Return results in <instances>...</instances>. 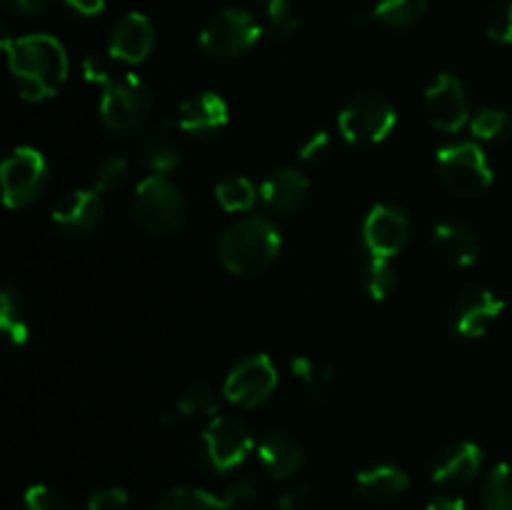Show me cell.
<instances>
[{"instance_id": "obj_20", "label": "cell", "mask_w": 512, "mask_h": 510, "mask_svg": "<svg viewBox=\"0 0 512 510\" xmlns=\"http://www.w3.org/2000/svg\"><path fill=\"white\" fill-rule=\"evenodd\" d=\"M435 250L455 268H470L480 258V240L470 225L460 220H443L433 230Z\"/></svg>"}, {"instance_id": "obj_25", "label": "cell", "mask_w": 512, "mask_h": 510, "mask_svg": "<svg viewBox=\"0 0 512 510\" xmlns=\"http://www.w3.org/2000/svg\"><path fill=\"white\" fill-rule=\"evenodd\" d=\"M395 268L390 258H378V255L365 253L363 265H360V285L373 300H385L395 290Z\"/></svg>"}, {"instance_id": "obj_36", "label": "cell", "mask_w": 512, "mask_h": 510, "mask_svg": "<svg viewBox=\"0 0 512 510\" xmlns=\"http://www.w3.org/2000/svg\"><path fill=\"white\" fill-rule=\"evenodd\" d=\"M318 500V490L310 483H298L278 498V510H310Z\"/></svg>"}, {"instance_id": "obj_14", "label": "cell", "mask_w": 512, "mask_h": 510, "mask_svg": "<svg viewBox=\"0 0 512 510\" xmlns=\"http://www.w3.org/2000/svg\"><path fill=\"white\" fill-rule=\"evenodd\" d=\"M103 198L95 190H73L55 203L50 220L68 238H85L103 223Z\"/></svg>"}, {"instance_id": "obj_34", "label": "cell", "mask_w": 512, "mask_h": 510, "mask_svg": "<svg viewBox=\"0 0 512 510\" xmlns=\"http://www.w3.org/2000/svg\"><path fill=\"white\" fill-rule=\"evenodd\" d=\"M485 35L498 45L512 43V0L510 3H498L488 13L485 20Z\"/></svg>"}, {"instance_id": "obj_10", "label": "cell", "mask_w": 512, "mask_h": 510, "mask_svg": "<svg viewBox=\"0 0 512 510\" xmlns=\"http://www.w3.org/2000/svg\"><path fill=\"white\" fill-rule=\"evenodd\" d=\"M275 385H278V370H275L273 360L265 353H255L240 360L230 370L223 385V395L225 400L240 405V408H258L273 395Z\"/></svg>"}, {"instance_id": "obj_42", "label": "cell", "mask_w": 512, "mask_h": 510, "mask_svg": "<svg viewBox=\"0 0 512 510\" xmlns=\"http://www.w3.org/2000/svg\"><path fill=\"white\" fill-rule=\"evenodd\" d=\"M425 510H468L463 498H453V495H435Z\"/></svg>"}, {"instance_id": "obj_6", "label": "cell", "mask_w": 512, "mask_h": 510, "mask_svg": "<svg viewBox=\"0 0 512 510\" xmlns=\"http://www.w3.org/2000/svg\"><path fill=\"white\" fill-rule=\"evenodd\" d=\"M263 35V25L253 13L225 8L215 13L200 30V48L215 60H238L255 48Z\"/></svg>"}, {"instance_id": "obj_22", "label": "cell", "mask_w": 512, "mask_h": 510, "mask_svg": "<svg viewBox=\"0 0 512 510\" xmlns=\"http://www.w3.org/2000/svg\"><path fill=\"white\" fill-rule=\"evenodd\" d=\"M138 160L153 175H170L178 170L180 150L165 130H155L138 143Z\"/></svg>"}, {"instance_id": "obj_1", "label": "cell", "mask_w": 512, "mask_h": 510, "mask_svg": "<svg viewBox=\"0 0 512 510\" xmlns=\"http://www.w3.org/2000/svg\"><path fill=\"white\" fill-rule=\"evenodd\" d=\"M3 48L8 53V68L15 90L23 100L38 103V100L53 98L68 78V53L53 35L35 33L15 40L5 35Z\"/></svg>"}, {"instance_id": "obj_3", "label": "cell", "mask_w": 512, "mask_h": 510, "mask_svg": "<svg viewBox=\"0 0 512 510\" xmlns=\"http://www.w3.org/2000/svg\"><path fill=\"white\" fill-rule=\"evenodd\" d=\"M255 448L253 433L235 415H213L198 440V458L215 475L233 473Z\"/></svg>"}, {"instance_id": "obj_12", "label": "cell", "mask_w": 512, "mask_h": 510, "mask_svg": "<svg viewBox=\"0 0 512 510\" xmlns=\"http://www.w3.org/2000/svg\"><path fill=\"white\" fill-rule=\"evenodd\" d=\"M410 235V218L395 205H373L363 220V248L368 255L393 260L408 245Z\"/></svg>"}, {"instance_id": "obj_13", "label": "cell", "mask_w": 512, "mask_h": 510, "mask_svg": "<svg viewBox=\"0 0 512 510\" xmlns=\"http://www.w3.org/2000/svg\"><path fill=\"white\" fill-rule=\"evenodd\" d=\"M425 113L433 128L458 133L468 123L470 115L465 85L453 73L435 75V80L425 90Z\"/></svg>"}, {"instance_id": "obj_21", "label": "cell", "mask_w": 512, "mask_h": 510, "mask_svg": "<svg viewBox=\"0 0 512 510\" xmlns=\"http://www.w3.org/2000/svg\"><path fill=\"white\" fill-rule=\"evenodd\" d=\"M410 478L403 468L390 463H378L363 468L355 475V493L368 503H388L408 493Z\"/></svg>"}, {"instance_id": "obj_18", "label": "cell", "mask_w": 512, "mask_h": 510, "mask_svg": "<svg viewBox=\"0 0 512 510\" xmlns=\"http://www.w3.org/2000/svg\"><path fill=\"white\" fill-rule=\"evenodd\" d=\"M310 195V180L298 168H278L260 185V200L273 213H295Z\"/></svg>"}, {"instance_id": "obj_8", "label": "cell", "mask_w": 512, "mask_h": 510, "mask_svg": "<svg viewBox=\"0 0 512 510\" xmlns=\"http://www.w3.org/2000/svg\"><path fill=\"white\" fill-rule=\"evenodd\" d=\"M438 173L458 195H480L493 185L488 155L475 143H450L438 150Z\"/></svg>"}, {"instance_id": "obj_7", "label": "cell", "mask_w": 512, "mask_h": 510, "mask_svg": "<svg viewBox=\"0 0 512 510\" xmlns=\"http://www.w3.org/2000/svg\"><path fill=\"white\" fill-rule=\"evenodd\" d=\"M395 123V105L378 93L355 95L338 115V130L350 145L383 143L395 130Z\"/></svg>"}, {"instance_id": "obj_37", "label": "cell", "mask_w": 512, "mask_h": 510, "mask_svg": "<svg viewBox=\"0 0 512 510\" xmlns=\"http://www.w3.org/2000/svg\"><path fill=\"white\" fill-rule=\"evenodd\" d=\"M298 155L305 163H325L333 155V140H330V135L325 130H320V133H313L300 145Z\"/></svg>"}, {"instance_id": "obj_26", "label": "cell", "mask_w": 512, "mask_h": 510, "mask_svg": "<svg viewBox=\"0 0 512 510\" xmlns=\"http://www.w3.org/2000/svg\"><path fill=\"white\" fill-rule=\"evenodd\" d=\"M258 198L260 193L253 180L243 178V175H233V178H225L215 185V200L228 213H245L258 203Z\"/></svg>"}, {"instance_id": "obj_11", "label": "cell", "mask_w": 512, "mask_h": 510, "mask_svg": "<svg viewBox=\"0 0 512 510\" xmlns=\"http://www.w3.org/2000/svg\"><path fill=\"white\" fill-rule=\"evenodd\" d=\"M503 310L505 300L498 298L493 290L483 285H468L455 295L450 305V325L460 338H483L503 315Z\"/></svg>"}, {"instance_id": "obj_2", "label": "cell", "mask_w": 512, "mask_h": 510, "mask_svg": "<svg viewBox=\"0 0 512 510\" xmlns=\"http://www.w3.org/2000/svg\"><path fill=\"white\" fill-rule=\"evenodd\" d=\"M280 230L268 218H240L218 240V258L235 275H255L275 263L280 253Z\"/></svg>"}, {"instance_id": "obj_40", "label": "cell", "mask_w": 512, "mask_h": 510, "mask_svg": "<svg viewBox=\"0 0 512 510\" xmlns=\"http://www.w3.org/2000/svg\"><path fill=\"white\" fill-rule=\"evenodd\" d=\"M63 3L78 18H95L105 10V0H63Z\"/></svg>"}, {"instance_id": "obj_32", "label": "cell", "mask_w": 512, "mask_h": 510, "mask_svg": "<svg viewBox=\"0 0 512 510\" xmlns=\"http://www.w3.org/2000/svg\"><path fill=\"white\" fill-rule=\"evenodd\" d=\"M128 173H130L128 160L120 158V155H110V158L100 160L98 168H95L93 190L100 195L113 193V190H118L120 185L128 180Z\"/></svg>"}, {"instance_id": "obj_16", "label": "cell", "mask_w": 512, "mask_h": 510, "mask_svg": "<svg viewBox=\"0 0 512 510\" xmlns=\"http://www.w3.org/2000/svg\"><path fill=\"white\" fill-rule=\"evenodd\" d=\"M480 468H483L480 445L460 440V443H450L443 450H438V455L430 463V478L445 488H460V485H468L470 480H475Z\"/></svg>"}, {"instance_id": "obj_17", "label": "cell", "mask_w": 512, "mask_h": 510, "mask_svg": "<svg viewBox=\"0 0 512 510\" xmlns=\"http://www.w3.org/2000/svg\"><path fill=\"white\" fill-rule=\"evenodd\" d=\"M155 28L148 15L128 13L113 25L108 40V53L115 60L128 65H138L153 53Z\"/></svg>"}, {"instance_id": "obj_38", "label": "cell", "mask_w": 512, "mask_h": 510, "mask_svg": "<svg viewBox=\"0 0 512 510\" xmlns=\"http://www.w3.org/2000/svg\"><path fill=\"white\" fill-rule=\"evenodd\" d=\"M128 490L123 488H100L90 493L88 510H125L128 508Z\"/></svg>"}, {"instance_id": "obj_31", "label": "cell", "mask_w": 512, "mask_h": 510, "mask_svg": "<svg viewBox=\"0 0 512 510\" xmlns=\"http://www.w3.org/2000/svg\"><path fill=\"white\" fill-rule=\"evenodd\" d=\"M258 3L260 10H263L265 28H268V33L273 38L285 40L298 33L300 18L290 0H258Z\"/></svg>"}, {"instance_id": "obj_35", "label": "cell", "mask_w": 512, "mask_h": 510, "mask_svg": "<svg viewBox=\"0 0 512 510\" xmlns=\"http://www.w3.org/2000/svg\"><path fill=\"white\" fill-rule=\"evenodd\" d=\"M223 500L228 510H255L260 505V490L253 480H238L225 490Z\"/></svg>"}, {"instance_id": "obj_29", "label": "cell", "mask_w": 512, "mask_h": 510, "mask_svg": "<svg viewBox=\"0 0 512 510\" xmlns=\"http://www.w3.org/2000/svg\"><path fill=\"white\" fill-rule=\"evenodd\" d=\"M470 133L475 135L483 143H500V140H508L512 135V115L503 108H488L478 110L470 120Z\"/></svg>"}, {"instance_id": "obj_33", "label": "cell", "mask_w": 512, "mask_h": 510, "mask_svg": "<svg viewBox=\"0 0 512 510\" xmlns=\"http://www.w3.org/2000/svg\"><path fill=\"white\" fill-rule=\"evenodd\" d=\"M20 510H73L68 500L48 485H30L20 500Z\"/></svg>"}, {"instance_id": "obj_4", "label": "cell", "mask_w": 512, "mask_h": 510, "mask_svg": "<svg viewBox=\"0 0 512 510\" xmlns=\"http://www.w3.org/2000/svg\"><path fill=\"white\" fill-rule=\"evenodd\" d=\"M153 93L135 73L113 75L100 95V120L115 133H133L148 123Z\"/></svg>"}, {"instance_id": "obj_23", "label": "cell", "mask_w": 512, "mask_h": 510, "mask_svg": "<svg viewBox=\"0 0 512 510\" xmlns=\"http://www.w3.org/2000/svg\"><path fill=\"white\" fill-rule=\"evenodd\" d=\"M428 10V0H378L370 18L390 30H408L420 23Z\"/></svg>"}, {"instance_id": "obj_5", "label": "cell", "mask_w": 512, "mask_h": 510, "mask_svg": "<svg viewBox=\"0 0 512 510\" xmlns=\"http://www.w3.org/2000/svg\"><path fill=\"white\" fill-rule=\"evenodd\" d=\"M133 218L153 235H170L183 225L185 200L165 175H148L140 180L130 200Z\"/></svg>"}, {"instance_id": "obj_41", "label": "cell", "mask_w": 512, "mask_h": 510, "mask_svg": "<svg viewBox=\"0 0 512 510\" xmlns=\"http://www.w3.org/2000/svg\"><path fill=\"white\" fill-rule=\"evenodd\" d=\"M3 3H5V8L13 10V13L35 15V13H40V10H43L50 0H3Z\"/></svg>"}, {"instance_id": "obj_39", "label": "cell", "mask_w": 512, "mask_h": 510, "mask_svg": "<svg viewBox=\"0 0 512 510\" xmlns=\"http://www.w3.org/2000/svg\"><path fill=\"white\" fill-rule=\"evenodd\" d=\"M83 75H85V80H88V83L100 85V88H103V85L108 83L110 78H113V75H110L108 63H105L100 55H88V58L83 60Z\"/></svg>"}, {"instance_id": "obj_9", "label": "cell", "mask_w": 512, "mask_h": 510, "mask_svg": "<svg viewBox=\"0 0 512 510\" xmlns=\"http://www.w3.org/2000/svg\"><path fill=\"white\" fill-rule=\"evenodd\" d=\"M50 180V168L45 155L30 145H20L0 168V183H3V200L8 208H25L43 195Z\"/></svg>"}, {"instance_id": "obj_28", "label": "cell", "mask_w": 512, "mask_h": 510, "mask_svg": "<svg viewBox=\"0 0 512 510\" xmlns=\"http://www.w3.org/2000/svg\"><path fill=\"white\" fill-rule=\"evenodd\" d=\"M483 510H512V465L500 463L485 475L480 488Z\"/></svg>"}, {"instance_id": "obj_15", "label": "cell", "mask_w": 512, "mask_h": 510, "mask_svg": "<svg viewBox=\"0 0 512 510\" xmlns=\"http://www.w3.org/2000/svg\"><path fill=\"white\" fill-rule=\"evenodd\" d=\"M230 120V108L218 93L193 95L183 100L178 110V128L195 140H210L223 133Z\"/></svg>"}, {"instance_id": "obj_27", "label": "cell", "mask_w": 512, "mask_h": 510, "mask_svg": "<svg viewBox=\"0 0 512 510\" xmlns=\"http://www.w3.org/2000/svg\"><path fill=\"white\" fill-rule=\"evenodd\" d=\"M153 510H228V505L223 498H215L208 490L180 485V488L168 490L155 503Z\"/></svg>"}, {"instance_id": "obj_24", "label": "cell", "mask_w": 512, "mask_h": 510, "mask_svg": "<svg viewBox=\"0 0 512 510\" xmlns=\"http://www.w3.org/2000/svg\"><path fill=\"white\" fill-rule=\"evenodd\" d=\"M0 330H3L8 343L15 345V348H23L30 338L23 298H20L15 288H5L3 295H0Z\"/></svg>"}, {"instance_id": "obj_30", "label": "cell", "mask_w": 512, "mask_h": 510, "mask_svg": "<svg viewBox=\"0 0 512 510\" xmlns=\"http://www.w3.org/2000/svg\"><path fill=\"white\" fill-rule=\"evenodd\" d=\"M220 395L213 385L195 383L185 388L175 400V413L180 418H195V415H215L218 413Z\"/></svg>"}, {"instance_id": "obj_19", "label": "cell", "mask_w": 512, "mask_h": 510, "mask_svg": "<svg viewBox=\"0 0 512 510\" xmlns=\"http://www.w3.org/2000/svg\"><path fill=\"white\" fill-rule=\"evenodd\" d=\"M258 460L270 478L288 480L295 478L305 468L303 445L285 433H268L258 445Z\"/></svg>"}]
</instances>
